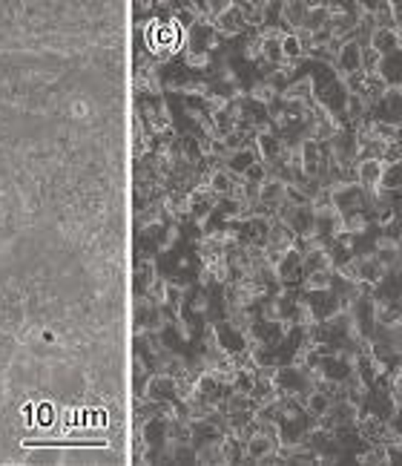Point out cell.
I'll use <instances>...</instances> for the list:
<instances>
[{"label": "cell", "instance_id": "1", "mask_svg": "<svg viewBox=\"0 0 402 466\" xmlns=\"http://www.w3.org/2000/svg\"><path fill=\"white\" fill-rule=\"evenodd\" d=\"M382 173H385V161H380V158H368V161H362L360 165V181L365 184V188H376V184L382 181Z\"/></svg>", "mask_w": 402, "mask_h": 466}, {"label": "cell", "instance_id": "2", "mask_svg": "<svg viewBox=\"0 0 402 466\" xmlns=\"http://www.w3.org/2000/svg\"><path fill=\"white\" fill-rule=\"evenodd\" d=\"M342 66L350 69V73H360V69H362V50L357 43H348L342 50Z\"/></svg>", "mask_w": 402, "mask_h": 466}]
</instances>
